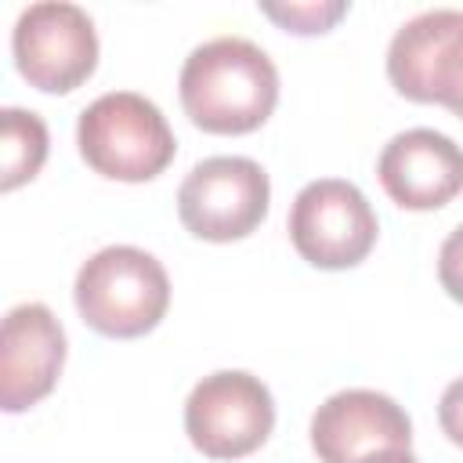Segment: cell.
<instances>
[{
	"instance_id": "2e32d148",
	"label": "cell",
	"mask_w": 463,
	"mask_h": 463,
	"mask_svg": "<svg viewBox=\"0 0 463 463\" xmlns=\"http://www.w3.org/2000/svg\"><path fill=\"white\" fill-rule=\"evenodd\" d=\"M358 463H420L409 449H380V452H369V456H362Z\"/></svg>"
},
{
	"instance_id": "8fae6325",
	"label": "cell",
	"mask_w": 463,
	"mask_h": 463,
	"mask_svg": "<svg viewBox=\"0 0 463 463\" xmlns=\"http://www.w3.org/2000/svg\"><path fill=\"white\" fill-rule=\"evenodd\" d=\"M376 174L398 206L438 210L463 192V148L441 130L412 127L383 145Z\"/></svg>"
},
{
	"instance_id": "6da1fadb",
	"label": "cell",
	"mask_w": 463,
	"mask_h": 463,
	"mask_svg": "<svg viewBox=\"0 0 463 463\" xmlns=\"http://www.w3.org/2000/svg\"><path fill=\"white\" fill-rule=\"evenodd\" d=\"M177 90L206 134H250L279 101V69L253 40L213 36L184 58Z\"/></svg>"
},
{
	"instance_id": "9c48e42d",
	"label": "cell",
	"mask_w": 463,
	"mask_h": 463,
	"mask_svg": "<svg viewBox=\"0 0 463 463\" xmlns=\"http://www.w3.org/2000/svg\"><path fill=\"white\" fill-rule=\"evenodd\" d=\"M409 441L412 423L405 409L369 387L336 391L311 416V449L322 463H358L380 449H409Z\"/></svg>"
},
{
	"instance_id": "ba28073f",
	"label": "cell",
	"mask_w": 463,
	"mask_h": 463,
	"mask_svg": "<svg viewBox=\"0 0 463 463\" xmlns=\"http://www.w3.org/2000/svg\"><path fill=\"white\" fill-rule=\"evenodd\" d=\"M387 76L412 101H441L463 119V11L434 7L409 18L387 47Z\"/></svg>"
},
{
	"instance_id": "8992f818",
	"label": "cell",
	"mask_w": 463,
	"mask_h": 463,
	"mask_svg": "<svg viewBox=\"0 0 463 463\" xmlns=\"http://www.w3.org/2000/svg\"><path fill=\"white\" fill-rule=\"evenodd\" d=\"M268 199L271 184L260 163L246 156H210L181 181L177 213L195 239L232 242L268 217Z\"/></svg>"
},
{
	"instance_id": "4fadbf2b",
	"label": "cell",
	"mask_w": 463,
	"mask_h": 463,
	"mask_svg": "<svg viewBox=\"0 0 463 463\" xmlns=\"http://www.w3.org/2000/svg\"><path fill=\"white\" fill-rule=\"evenodd\" d=\"M268 18L293 33H326L340 14H347L344 0H307V4H260Z\"/></svg>"
},
{
	"instance_id": "9a60e30c",
	"label": "cell",
	"mask_w": 463,
	"mask_h": 463,
	"mask_svg": "<svg viewBox=\"0 0 463 463\" xmlns=\"http://www.w3.org/2000/svg\"><path fill=\"white\" fill-rule=\"evenodd\" d=\"M438 423L449 434V441L463 445V376L445 387V394L438 402Z\"/></svg>"
},
{
	"instance_id": "5bb4252c",
	"label": "cell",
	"mask_w": 463,
	"mask_h": 463,
	"mask_svg": "<svg viewBox=\"0 0 463 463\" xmlns=\"http://www.w3.org/2000/svg\"><path fill=\"white\" fill-rule=\"evenodd\" d=\"M438 279H441L445 293L463 304V224L452 228L449 239L441 242V253H438Z\"/></svg>"
},
{
	"instance_id": "7a4b0ae2",
	"label": "cell",
	"mask_w": 463,
	"mask_h": 463,
	"mask_svg": "<svg viewBox=\"0 0 463 463\" xmlns=\"http://www.w3.org/2000/svg\"><path fill=\"white\" fill-rule=\"evenodd\" d=\"M76 145L87 166L112 181H152L177 152L174 130L156 101L134 90H109L94 98L76 123Z\"/></svg>"
},
{
	"instance_id": "30bf717a",
	"label": "cell",
	"mask_w": 463,
	"mask_h": 463,
	"mask_svg": "<svg viewBox=\"0 0 463 463\" xmlns=\"http://www.w3.org/2000/svg\"><path fill=\"white\" fill-rule=\"evenodd\" d=\"M65 362V329L47 304H18L0 333V405L22 412L47 398Z\"/></svg>"
},
{
	"instance_id": "52a82bcc",
	"label": "cell",
	"mask_w": 463,
	"mask_h": 463,
	"mask_svg": "<svg viewBox=\"0 0 463 463\" xmlns=\"http://www.w3.org/2000/svg\"><path fill=\"white\" fill-rule=\"evenodd\" d=\"M376 213L362 188L340 177L311 181L289 206V239L297 253L326 271L354 268L376 246Z\"/></svg>"
},
{
	"instance_id": "277c9868",
	"label": "cell",
	"mask_w": 463,
	"mask_h": 463,
	"mask_svg": "<svg viewBox=\"0 0 463 463\" xmlns=\"http://www.w3.org/2000/svg\"><path fill=\"white\" fill-rule=\"evenodd\" d=\"M275 402L260 376L221 369L203 376L184 402V434L210 459H239L268 441Z\"/></svg>"
},
{
	"instance_id": "7c38bea8",
	"label": "cell",
	"mask_w": 463,
	"mask_h": 463,
	"mask_svg": "<svg viewBox=\"0 0 463 463\" xmlns=\"http://www.w3.org/2000/svg\"><path fill=\"white\" fill-rule=\"evenodd\" d=\"M47 159V123L29 109L0 112V188L11 192L40 174Z\"/></svg>"
},
{
	"instance_id": "5b68a950",
	"label": "cell",
	"mask_w": 463,
	"mask_h": 463,
	"mask_svg": "<svg viewBox=\"0 0 463 463\" xmlns=\"http://www.w3.org/2000/svg\"><path fill=\"white\" fill-rule=\"evenodd\" d=\"M11 54L36 90L69 94L98 65V33L83 7L69 0H40L18 14Z\"/></svg>"
},
{
	"instance_id": "3957f363",
	"label": "cell",
	"mask_w": 463,
	"mask_h": 463,
	"mask_svg": "<svg viewBox=\"0 0 463 463\" xmlns=\"http://www.w3.org/2000/svg\"><path fill=\"white\" fill-rule=\"evenodd\" d=\"M76 311L101 336L130 340L159 326L170 304L163 264L137 246H105L76 271Z\"/></svg>"
}]
</instances>
